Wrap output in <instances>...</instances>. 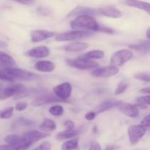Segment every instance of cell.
Masks as SVG:
<instances>
[{"label":"cell","instance_id":"7a4b0ae2","mask_svg":"<svg viewBox=\"0 0 150 150\" xmlns=\"http://www.w3.org/2000/svg\"><path fill=\"white\" fill-rule=\"evenodd\" d=\"M133 52L130 50L122 49L114 53L111 57L110 63L111 65L116 66V67H120L122 66L125 63L130 61L133 58Z\"/></svg>","mask_w":150,"mask_h":150},{"label":"cell","instance_id":"30bf717a","mask_svg":"<svg viewBox=\"0 0 150 150\" xmlns=\"http://www.w3.org/2000/svg\"><path fill=\"white\" fill-rule=\"evenodd\" d=\"M54 92L56 96L62 99V100H65L69 98L72 93V86L70 83L67 82L59 84L54 88Z\"/></svg>","mask_w":150,"mask_h":150},{"label":"cell","instance_id":"7bdbcfd3","mask_svg":"<svg viewBox=\"0 0 150 150\" xmlns=\"http://www.w3.org/2000/svg\"><path fill=\"white\" fill-rule=\"evenodd\" d=\"M13 1H17L18 3H20L23 5H30V4H33L35 0H13Z\"/></svg>","mask_w":150,"mask_h":150},{"label":"cell","instance_id":"44dd1931","mask_svg":"<svg viewBox=\"0 0 150 150\" xmlns=\"http://www.w3.org/2000/svg\"><path fill=\"white\" fill-rule=\"evenodd\" d=\"M39 128L40 130H42L44 133H45V132H51L54 131L57 128V125L52 120L46 118L41 123Z\"/></svg>","mask_w":150,"mask_h":150},{"label":"cell","instance_id":"d6a6232c","mask_svg":"<svg viewBox=\"0 0 150 150\" xmlns=\"http://www.w3.org/2000/svg\"><path fill=\"white\" fill-rule=\"evenodd\" d=\"M149 95H146V96H142L139 97V98H136V102L139 103V104H143V105H149Z\"/></svg>","mask_w":150,"mask_h":150},{"label":"cell","instance_id":"ee69618b","mask_svg":"<svg viewBox=\"0 0 150 150\" xmlns=\"http://www.w3.org/2000/svg\"><path fill=\"white\" fill-rule=\"evenodd\" d=\"M139 92L141 93H144V94H149L150 93V88L148 86V87L146 88H143V89H140L139 90Z\"/></svg>","mask_w":150,"mask_h":150},{"label":"cell","instance_id":"3957f363","mask_svg":"<svg viewBox=\"0 0 150 150\" xmlns=\"http://www.w3.org/2000/svg\"><path fill=\"white\" fill-rule=\"evenodd\" d=\"M92 35V33L88 31L74 30L67 32L59 34L56 37V40L57 41H70L75 40H80L83 38H88Z\"/></svg>","mask_w":150,"mask_h":150},{"label":"cell","instance_id":"f546056e","mask_svg":"<svg viewBox=\"0 0 150 150\" xmlns=\"http://www.w3.org/2000/svg\"><path fill=\"white\" fill-rule=\"evenodd\" d=\"M127 87H128V83H127V82L125 81L120 82V83L118 84V86H117L114 93H115V95H121V94H122L123 92H125V90L127 89Z\"/></svg>","mask_w":150,"mask_h":150},{"label":"cell","instance_id":"836d02e7","mask_svg":"<svg viewBox=\"0 0 150 150\" xmlns=\"http://www.w3.org/2000/svg\"><path fill=\"white\" fill-rule=\"evenodd\" d=\"M18 123L20 125H23V126H30L32 125L35 124L33 121L32 120H27V119L25 118H19L18 120Z\"/></svg>","mask_w":150,"mask_h":150},{"label":"cell","instance_id":"681fc988","mask_svg":"<svg viewBox=\"0 0 150 150\" xmlns=\"http://www.w3.org/2000/svg\"><path fill=\"white\" fill-rule=\"evenodd\" d=\"M1 83H0V88H1Z\"/></svg>","mask_w":150,"mask_h":150},{"label":"cell","instance_id":"f1b7e54d","mask_svg":"<svg viewBox=\"0 0 150 150\" xmlns=\"http://www.w3.org/2000/svg\"><path fill=\"white\" fill-rule=\"evenodd\" d=\"M13 111H14V108L12 106L2 109V111H1V119H4V120L10 119L13 116Z\"/></svg>","mask_w":150,"mask_h":150},{"label":"cell","instance_id":"4fadbf2b","mask_svg":"<svg viewBox=\"0 0 150 150\" xmlns=\"http://www.w3.org/2000/svg\"><path fill=\"white\" fill-rule=\"evenodd\" d=\"M50 54V51L46 46H38L35 48H32V49L29 50L26 53V55L28 57H34V58H45L47 57Z\"/></svg>","mask_w":150,"mask_h":150},{"label":"cell","instance_id":"ab89813d","mask_svg":"<svg viewBox=\"0 0 150 150\" xmlns=\"http://www.w3.org/2000/svg\"><path fill=\"white\" fill-rule=\"evenodd\" d=\"M64 126L68 130H73V129H74L75 124L71 120H67V121L64 122Z\"/></svg>","mask_w":150,"mask_h":150},{"label":"cell","instance_id":"ac0fdd59","mask_svg":"<svg viewBox=\"0 0 150 150\" xmlns=\"http://www.w3.org/2000/svg\"><path fill=\"white\" fill-rule=\"evenodd\" d=\"M125 4L130 7L146 11L148 14H149L150 13V4L149 3L146 1H141V0H126Z\"/></svg>","mask_w":150,"mask_h":150},{"label":"cell","instance_id":"5b68a950","mask_svg":"<svg viewBox=\"0 0 150 150\" xmlns=\"http://www.w3.org/2000/svg\"><path fill=\"white\" fill-rule=\"evenodd\" d=\"M146 132V128L142 125H134L128 127V133L130 142L132 145H135L139 143L141 139L144 137Z\"/></svg>","mask_w":150,"mask_h":150},{"label":"cell","instance_id":"74e56055","mask_svg":"<svg viewBox=\"0 0 150 150\" xmlns=\"http://www.w3.org/2000/svg\"><path fill=\"white\" fill-rule=\"evenodd\" d=\"M26 107H27V103H26L21 102V103H18L16 104L15 108H16V110H17V111H23V110L26 109Z\"/></svg>","mask_w":150,"mask_h":150},{"label":"cell","instance_id":"6da1fadb","mask_svg":"<svg viewBox=\"0 0 150 150\" xmlns=\"http://www.w3.org/2000/svg\"><path fill=\"white\" fill-rule=\"evenodd\" d=\"M70 26L74 29H83L86 30L99 32L100 25L98 23L95 18L89 15H80L70 23Z\"/></svg>","mask_w":150,"mask_h":150},{"label":"cell","instance_id":"d6986e66","mask_svg":"<svg viewBox=\"0 0 150 150\" xmlns=\"http://www.w3.org/2000/svg\"><path fill=\"white\" fill-rule=\"evenodd\" d=\"M89 48V44L87 42H76L69 44L64 47V50L70 52H81Z\"/></svg>","mask_w":150,"mask_h":150},{"label":"cell","instance_id":"d590c367","mask_svg":"<svg viewBox=\"0 0 150 150\" xmlns=\"http://www.w3.org/2000/svg\"><path fill=\"white\" fill-rule=\"evenodd\" d=\"M0 150H26V149L16 147V146L7 144V145H0Z\"/></svg>","mask_w":150,"mask_h":150},{"label":"cell","instance_id":"ffe728a7","mask_svg":"<svg viewBox=\"0 0 150 150\" xmlns=\"http://www.w3.org/2000/svg\"><path fill=\"white\" fill-rule=\"evenodd\" d=\"M35 68L42 73H50L55 68V65L50 61H40L35 64Z\"/></svg>","mask_w":150,"mask_h":150},{"label":"cell","instance_id":"4dcf8cb0","mask_svg":"<svg viewBox=\"0 0 150 150\" xmlns=\"http://www.w3.org/2000/svg\"><path fill=\"white\" fill-rule=\"evenodd\" d=\"M134 78L138 80H140L142 81H145V82H149L150 79H149V73H136L134 76Z\"/></svg>","mask_w":150,"mask_h":150},{"label":"cell","instance_id":"8fae6325","mask_svg":"<svg viewBox=\"0 0 150 150\" xmlns=\"http://www.w3.org/2000/svg\"><path fill=\"white\" fill-rule=\"evenodd\" d=\"M56 35L55 32L45 30H33L31 32V41L32 42H38L45 40Z\"/></svg>","mask_w":150,"mask_h":150},{"label":"cell","instance_id":"f6af8a7d","mask_svg":"<svg viewBox=\"0 0 150 150\" xmlns=\"http://www.w3.org/2000/svg\"><path fill=\"white\" fill-rule=\"evenodd\" d=\"M5 99H7V98H6L5 95H4V91H3V89H1V88H0V100H2Z\"/></svg>","mask_w":150,"mask_h":150},{"label":"cell","instance_id":"b9f144b4","mask_svg":"<svg viewBox=\"0 0 150 150\" xmlns=\"http://www.w3.org/2000/svg\"><path fill=\"white\" fill-rule=\"evenodd\" d=\"M89 150H102V148H101V146L100 145L99 143H98V142H94L89 146Z\"/></svg>","mask_w":150,"mask_h":150},{"label":"cell","instance_id":"484cf974","mask_svg":"<svg viewBox=\"0 0 150 150\" xmlns=\"http://www.w3.org/2000/svg\"><path fill=\"white\" fill-rule=\"evenodd\" d=\"M78 131L77 130H68L67 129L66 130H64L62 132H59L58 134L57 135L56 138L58 140L61 141V140H64V139H72V138L75 137L76 135H78Z\"/></svg>","mask_w":150,"mask_h":150},{"label":"cell","instance_id":"2e32d148","mask_svg":"<svg viewBox=\"0 0 150 150\" xmlns=\"http://www.w3.org/2000/svg\"><path fill=\"white\" fill-rule=\"evenodd\" d=\"M6 143L7 144L12 145V146H16V147L23 148V149H26V146L24 144L23 139L21 136H19L16 134H10L6 136L4 139Z\"/></svg>","mask_w":150,"mask_h":150},{"label":"cell","instance_id":"1f68e13d","mask_svg":"<svg viewBox=\"0 0 150 150\" xmlns=\"http://www.w3.org/2000/svg\"><path fill=\"white\" fill-rule=\"evenodd\" d=\"M0 80L4 81L7 82H13V78L9 76L7 73H6L4 70H1L0 69Z\"/></svg>","mask_w":150,"mask_h":150},{"label":"cell","instance_id":"cb8c5ba5","mask_svg":"<svg viewBox=\"0 0 150 150\" xmlns=\"http://www.w3.org/2000/svg\"><path fill=\"white\" fill-rule=\"evenodd\" d=\"M62 150H80V147L79 145V139H70L67 141L62 145Z\"/></svg>","mask_w":150,"mask_h":150},{"label":"cell","instance_id":"7402d4cb","mask_svg":"<svg viewBox=\"0 0 150 150\" xmlns=\"http://www.w3.org/2000/svg\"><path fill=\"white\" fill-rule=\"evenodd\" d=\"M118 102L119 101H105V102L100 104V105L95 108V111H96V113L105 112V111H108V110L111 109V108H114V107L117 106Z\"/></svg>","mask_w":150,"mask_h":150},{"label":"cell","instance_id":"f907efd6","mask_svg":"<svg viewBox=\"0 0 150 150\" xmlns=\"http://www.w3.org/2000/svg\"><path fill=\"white\" fill-rule=\"evenodd\" d=\"M136 150H139V149H136Z\"/></svg>","mask_w":150,"mask_h":150},{"label":"cell","instance_id":"4316f807","mask_svg":"<svg viewBox=\"0 0 150 150\" xmlns=\"http://www.w3.org/2000/svg\"><path fill=\"white\" fill-rule=\"evenodd\" d=\"M0 63L5 66L12 67L16 64V61L9 54L0 51Z\"/></svg>","mask_w":150,"mask_h":150},{"label":"cell","instance_id":"83f0119b","mask_svg":"<svg viewBox=\"0 0 150 150\" xmlns=\"http://www.w3.org/2000/svg\"><path fill=\"white\" fill-rule=\"evenodd\" d=\"M49 113L55 117H59L64 113V108L60 105H54L49 108Z\"/></svg>","mask_w":150,"mask_h":150},{"label":"cell","instance_id":"e0dca14e","mask_svg":"<svg viewBox=\"0 0 150 150\" xmlns=\"http://www.w3.org/2000/svg\"><path fill=\"white\" fill-rule=\"evenodd\" d=\"M99 11L95 10V9L89 8V7H78L72 10L68 14L67 17H72V16H77L80 15H89V16H95Z\"/></svg>","mask_w":150,"mask_h":150},{"label":"cell","instance_id":"ba28073f","mask_svg":"<svg viewBox=\"0 0 150 150\" xmlns=\"http://www.w3.org/2000/svg\"><path fill=\"white\" fill-rule=\"evenodd\" d=\"M119 73V68L116 66L110 65L103 67H99L91 73L93 77L98 78V79H103V78H108L114 76Z\"/></svg>","mask_w":150,"mask_h":150},{"label":"cell","instance_id":"7dc6e473","mask_svg":"<svg viewBox=\"0 0 150 150\" xmlns=\"http://www.w3.org/2000/svg\"><path fill=\"white\" fill-rule=\"evenodd\" d=\"M149 32H150V29L149 28H148L147 31H146V38H147L148 40L150 39V35H149Z\"/></svg>","mask_w":150,"mask_h":150},{"label":"cell","instance_id":"603a6c76","mask_svg":"<svg viewBox=\"0 0 150 150\" xmlns=\"http://www.w3.org/2000/svg\"><path fill=\"white\" fill-rule=\"evenodd\" d=\"M129 48L139 53H142V54H148L149 52V41L148 40L147 41H144V42H142L139 44L130 45H129Z\"/></svg>","mask_w":150,"mask_h":150},{"label":"cell","instance_id":"8992f818","mask_svg":"<svg viewBox=\"0 0 150 150\" xmlns=\"http://www.w3.org/2000/svg\"><path fill=\"white\" fill-rule=\"evenodd\" d=\"M6 73L11 76L12 78H15L16 79H19L21 81H29L35 79L38 76L31 72L27 70H23V69L14 68V67H6L4 70Z\"/></svg>","mask_w":150,"mask_h":150},{"label":"cell","instance_id":"5bb4252c","mask_svg":"<svg viewBox=\"0 0 150 150\" xmlns=\"http://www.w3.org/2000/svg\"><path fill=\"white\" fill-rule=\"evenodd\" d=\"M4 94L6 98H10L13 96H21V94L25 93L26 92V88L24 86L21 84L10 86L3 89Z\"/></svg>","mask_w":150,"mask_h":150},{"label":"cell","instance_id":"277c9868","mask_svg":"<svg viewBox=\"0 0 150 150\" xmlns=\"http://www.w3.org/2000/svg\"><path fill=\"white\" fill-rule=\"evenodd\" d=\"M66 62L70 67L81 69V70H91V69L96 68L98 66V64L96 62H94L91 59L80 58V57L78 59H66Z\"/></svg>","mask_w":150,"mask_h":150},{"label":"cell","instance_id":"8d00e7d4","mask_svg":"<svg viewBox=\"0 0 150 150\" xmlns=\"http://www.w3.org/2000/svg\"><path fill=\"white\" fill-rule=\"evenodd\" d=\"M99 32H104V33H107V34H114V32H115V30L113 29L112 28L105 27V26H100Z\"/></svg>","mask_w":150,"mask_h":150},{"label":"cell","instance_id":"7c38bea8","mask_svg":"<svg viewBox=\"0 0 150 150\" xmlns=\"http://www.w3.org/2000/svg\"><path fill=\"white\" fill-rule=\"evenodd\" d=\"M62 99L59 98L58 97L54 96L52 95H41V96L38 97V98H35L34 100L32 101L31 105L32 106H40V105H44L46 103H50L54 102H62Z\"/></svg>","mask_w":150,"mask_h":150},{"label":"cell","instance_id":"9c48e42d","mask_svg":"<svg viewBox=\"0 0 150 150\" xmlns=\"http://www.w3.org/2000/svg\"><path fill=\"white\" fill-rule=\"evenodd\" d=\"M116 107L118 108L122 114L131 118H136L139 115V109L136 106V105L119 101Z\"/></svg>","mask_w":150,"mask_h":150},{"label":"cell","instance_id":"d4e9b609","mask_svg":"<svg viewBox=\"0 0 150 150\" xmlns=\"http://www.w3.org/2000/svg\"><path fill=\"white\" fill-rule=\"evenodd\" d=\"M104 57V52L101 50H93L83 54L80 58L86 59H102Z\"/></svg>","mask_w":150,"mask_h":150},{"label":"cell","instance_id":"c3c4849f","mask_svg":"<svg viewBox=\"0 0 150 150\" xmlns=\"http://www.w3.org/2000/svg\"><path fill=\"white\" fill-rule=\"evenodd\" d=\"M1 111H2V109L0 110V119H1Z\"/></svg>","mask_w":150,"mask_h":150},{"label":"cell","instance_id":"9a60e30c","mask_svg":"<svg viewBox=\"0 0 150 150\" xmlns=\"http://www.w3.org/2000/svg\"><path fill=\"white\" fill-rule=\"evenodd\" d=\"M98 11L103 16L108 18H119L122 16L121 11L113 6H105V7H101Z\"/></svg>","mask_w":150,"mask_h":150},{"label":"cell","instance_id":"e575fe53","mask_svg":"<svg viewBox=\"0 0 150 150\" xmlns=\"http://www.w3.org/2000/svg\"><path fill=\"white\" fill-rule=\"evenodd\" d=\"M51 145L48 142H45L33 150H51Z\"/></svg>","mask_w":150,"mask_h":150},{"label":"cell","instance_id":"bcb514c9","mask_svg":"<svg viewBox=\"0 0 150 150\" xmlns=\"http://www.w3.org/2000/svg\"><path fill=\"white\" fill-rule=\"evenodd\" d=\"M117 148L115 146H113V145H108L106 146L105 150H117Z\"/></svg>","mask_w":150,"mask_h":150},{"label":"cell","instance_id":"f35d334b","mask_svg":"<svg viewBox=\"0 0 150 150\" xmlns=\"http://www.w3.org/2000/svg\"><path fill=\"white\" fill-rule=\"evenodd\" d=\"M149 122H150V117L149 115L146 116L142 120V122H141V125L144 127H145L146 128H148L149 127Z\"/></svg>","mask_w":150,"mask_h":150},{"label":"cell","instance_id":"60d3db41","mask_svg":"<svg viewBox=\"0 0 150 150\" xmlns=\"http://www.w3.org/2000/svg\"><path fill=\"white\" fill-rule=\"evenodd\" d=\"M95 117H96V113L94 112V111H90L85 115V119L88 121H91V120H93L95 118Z\"/></svg>","mask_w":150,"mask_h":150},{"label":"cell","instance_id":"52a82bcc","mask_svg":"<svg viewBox=\"0 0 150 150\" xmlns=\"http://www.w3.org/2000/svg\"><path fill=\"white\" fill-rule=\"evenodd\" d=\"M48 136H49V134L44 133V132L32 130V131H29L25 133L21 137L23 142H24L25 146H26V149H27L33 144L36 143L38 141L41 140L42 139H45V138L48 137Z\"/></svg>","mask_w":150,"mask_h":150}]
</instances>
